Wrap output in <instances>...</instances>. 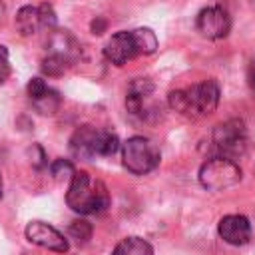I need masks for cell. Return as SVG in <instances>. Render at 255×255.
I'll return each instance as SVG.
<instances>
[{
    "label": "cell",
    "mask_w": 255,
    "mask_h": 255,
    "mask_svg": "<svg viewBox=\"0 0 255 255\" xmlns=\"http://www.w3.org/2000/svg\"><path fill=\"white\" fill-rule=\"evenodd\" d=\"M66 203L72 211L80 215H94L108 209L110 193L108 187L100 179H92L88 171H76L70 179Z\"/></svg>",
    "instance_id": "6da1fadb"
},
{
    "label": "cell",
    "mask_w": 255,
    "mask_h": 255,
    "mask_svg": "<svg viewBox=\"0 0 255 255\" xmlns=\"http://www.w3.org/2000/svg\"><path fill=\"white\" fill-rule=\"evenodd\" d=\"M124 167L135 175H145L159 163V147L143 135H133L122 145Z\"/></svg>",
    "instance_id": "7a4b0ae2"
},
{
    "label": "cell",
    "mask_w": 255,
    "mask_h": 255,
    "mask_svg": "<svg viewBox=\"0 0 255 255\" xmlns=\"http://www.w3.org/2000/svg\"><path fill=\"white\" fill-rule=\"evenodd\" d=\"M241 181V167L225 155L207 159L199 167V183L209 191H223Z\"/></svg>",
    "instance_id": "3957f363"
},
{
    "label": "cell",
    "mask_w": 255,
    "mask_h": 255,
    "mask_svg": "<svg viewBox=\"0 0 255 255\" xmlns=\"http://www.w3.org/2000/svg\"><path fill=\"white\" fill-rule=\"evenodd\" d=\"M213 143L225 157H237L247 147V129L243 120H227L213 129Z\"/></svg>",
    "instance_id": "277c9868"
},
{
    "label": "cell",
    "mask_w": 255,
    "mask_h": 255,
    "mask_svg": "<svg viewBox=\"0 0 255 255\" xmlns=\"http://www.w3.org/2000/svg\"><path fill=\"white\" fill-rule=\"evenodd\" d=\"M26 239L42 249L54 251V253H66L68 251V239L52 225L44 223V221H30L24 229Z\"/></svg>",
    "instance_id": "5b68a950"
},
{
    "label": "cell",
    "mask_w": 255,
    "mask_h": 255,
    "mask_svg": "<svg viewBox=\"0 0 255 255\" xmlns=\"http://www.w3.org/2000/svg\"><path fill=\"white\" fill-rule=\"evenodd\" d=\"M195 26H197L201 36H205L209 40H219V38H225L229 34L231 20L221 6H209L197 14Z\"/></svg>",
    "instance_id": "8992f818"
},
{
    "label": "cell",
    "mask_w": 255,
    "mask_h": 255,
    "mask_svg": "<svg viewBox=\"0 0 255 255\" xmlns=\"http://www.w3.org/2000/svg\"><path fill=\"white\" fill-rule=\"evenodd\" d=\"M191 106V116H205L215 112L219 104V86L215 80H205L185 90Z\"/></svg>",
    "instance_id": "52a82bcc"
},
{
    "label": "cell",
    "mask_w": 255,
    "mask_h": 255,
    "mask_svg": "<svg viewBox=\"0 0 255 255\" xmlns=\"http://www.w3.org/2000/svg\"><path fill=\"white\" fill-rule=\"evenodd\" d=\"M219 237L229 245H245L251 239V223L245 215H225L217 225Z\"/></svg>",
    "instance_id": "ba28073f"
},
{
    "label": "cell",
    "mask_w": 255,
    "mask_h": 255,
    "mask_svg": "<svg viewBox=\"0 0 255 255\" xmlns=\"http://www.w3.org/2000/svg\"><path fill=\"white\" fill-rule=\"evenodd\" d=\"M104 56L112 64H116V66H124L133 56H137V50H135L131 32H118V34H114L108 40V44L104 46Z\"/></svg>",
    "instance_id": "9c48e42d"
},
{
    "label": "cell",
    "mask_w": 255,
    "mask_h": 255,
    "mask_svg": "<svg viewBox=\"0 0 255 255\" xmlns=\"http://www.w3.org/2000/svg\"><path fill=\"white\" fill-rule=\"evenodd\" d=\"M98 129L92 126H82L74 131L72 139H70V149L76 157L82 159H92L94 157V137H96Z\"/></svg>",
    "instance_id": "30bf717a"
},
{
    "label": "cell",
    "mask_w": 255,
    "mask_h": 255,
    "mask_svg": "<svg viewBox=\"0 0 255 255\" xmlns=\"http://www.w3.org/2000/svg\"><path fill=\"white\" fill-rule=\"evenodd\" d=\"M50 52H52V54H60V56H64V58L70 62V60H74L76 54H78V44H76V40L72 38L70 32H66V30H56V32L50 36Z\"/></svg>",
    "instance_id": "8fae6325"
},
{
    "label": "cell",
    "mask_w": 255,
    "mask_h": 255,
    "mask_svg": "<svg viewBox=\"0 0 255 255\" xmlns=\"http://www.w3.org/2000/svg\"><path fill=\"white\" fill-rule=\"evenodd\" d=\"M112 255H153V247L143 237H126L122 239Z\"/></svg>",
    "instance_id": "7c38bea8"
},
{
    "label": "cell",
    "mask_w": 255,
    "mask_h": 255,
    "mask_svg": "<svg viewBox=\"0 0 255 255\" xmlns=\"http://www.w3.org/2000/svg\"><path fill=\"white\" fill-rule=\"evenodd\" d=\"M40 26H42V24H40L38 8H34V6H22V8L16 12V28H18L24 36L36 34Z\"/></svg>",
    "instance_id": "4fadbf2b"
},
{
    "label": "cell",
    "mask_w": 255,
    "mask_h": 255,
    "mask_svg": "<svg viewBox=\"0 0 255 255\" xmlns=\"http://www.w3.org/2000/svg\"><path fill=\"white\" fill-rule=\"evenodd\" d=\"M131 38L137 54H153L157 50V36L151 28H135L131 30Z\"/></svg>",
    "instance_id": "5bb4252c"
},
{
    "label": "cell",
    "mask_w": 255,
    "mask_h": 255,
    "mask_svg": "<svg viewBox=\"0 0 255 255\" xmlns=\"http://www.w3.org/2000/svg\"><path fill=\"white\" fill-rule=\"evenodd\" d=\"M120 149V139L112 131H100L94 137V155H114Z\"/></svg>",
    "instance_id": "9a60e30c"
},
{
    "label": "cell",
    "mask_w": 255,
    "mask_h": 255,
    "mask_svg": "<svg viewBox=\"0 0 255 255\" xmlns=\"http://www.w3.org/2000/svg\"><path fill=\"white\" fill-rule=\"evenodd\" d=\"M92 233H94L92 223L86 221V219H76V221H72L70 227H68L70 239H74L78 245H86V243L92 239Z\"/></svg>",
    "instance_id": "2e32d148"
},
{
    "label": "cell",
    "mask_w": 255,
    "mask_h": 255,
    "mask_svg": "<svg viewBox=\"0 0 255 255\" xmlns=\"http://www.w3.org/2000/svg\"><path fill=\"white\" fill-rule=\"evenodd\" d=\"M32 104L36 106V110H38L40 114H54V112L60 108V96H58L56 90L48 88L40 98L32 100Z\"/></svg>",
    "instance_id": "e0dca14e"
},
{
    "label": "cell",
    "mask_w": 255,
    "mask_h": 255,
    "mask_svg": "<svg viewBox=\"0 0 255 255\" xmlns=\"http://www.w3.org/2000/svg\"><path fill=\"white\" fill-rule=\"evenodd\" d=\"M66 68H68V60L64 56H60V54H52L50 52L42 62V70L48 76H60V74H64Z\"/></svg>",
    "instance_id": "ac0fdd59"
},
{
    "label": "cell",
    "mask_w": 255,
    "mask_h": 255,
    "mask_svg": "<svg viewBox=\"0 0 255 255\" xmlns=\"http://www.w3.org/2000/svg\"><path fill=\"white\" fill-rule=\"evenodd\" d=\"M50 173L54 175V179L62 181V179H72L74 173H76V169H74V165H72L68 159H62V157H60V159H54V161H52Z\"/></svg>",
    "instance_id": "d6986e66"
},
{
    "label": "cell",
    "mask_w": 255,
    "mask_h": 255,
    "mask_svg": "<svg viewBox=\"0 0 255 255\" xmlns=\"http://www.w3.org/2000/svg\"><path fill=\"white\" fill-rule=\"evenodd\" d=\"M169 106H171V110H175L179 114L191 116V106H189V98H187V92L185 90L171 92L169 94Z\"/></svg>",
    "instance_id": "ffe728a7"
},
{
    "label": "cell",
    "mask_w": 255,
    "mask_h": 255,
    "mask_svg": "<svg viewBox=\"0 0 255 255\" xmlns=\"http://www.w3.org/2000/svg\"><path fill=\"white\" fill-rule=\"evenodd\" d=\"M38 14H40V24H42V26H46V28H56L58 18H56V12H54V6H52V4H48V2L40 4V6H38Z\"/></svg>",
    "instance_id": "44dd1931"
},
{
    "label": "cell",
    "mask_w": 255,
    "mask_h": 255,
    "mask_svg": "<svg viewBox=\"0 0 255 255\" xmlns=\"http://www.w3.org/2000/svg\"><path fill=\"white\" fill-rule=\"evenodd\" d=\"M26 90H28L30 100H36V98H40V96H42V94L48 90V84H46L42 78H32V80L28 82Z\"/></svg>",
    "instance_id": "7402d4cb"
},
{
    "label": "cell",
    "mask_w": 255,
    "mask_h": 255,
    "mask_svg": "<svg viewBox=\"0 0 255 255\" xmlns=\"http://www.w3.org/2000/svg\"><path fill=\"white\" fill-rule=\"evenodd\" d=\"M10 74V66H8V50L6 46H0V84L8 78Z\"/></svg>",
    "instance_id": "603a6c76"
},
{
    "label": "cell",
    "mask_w": 255,
    "mask_h": 255,
    "mask_svg": "<svg viewBox=\"0 0 255 255\" xmlns=\"http://www.w3.org/2000/svg\"><path fill=\"white\" fill-rule=\"evenodd\" d=\"M247 82H249V88L255 92V56L251 58V62L247 66Z\"/></svg>",
    "instance_id": "cb8c5ba5"
},
{
    "label": "cell",
    "mask_w": 255,
    "mask_h": 255,
    "mask_svg": "<svg viewBox=\"0 0 255 255\" xmlns=\"http://www.w3.org/2000/svg\"><path fill=\"white\" fill-rule=\"evenodd\" d=\"M106 30V20L104 18H96L92 22V34H102Z\"/></svg>",
    "instance_id": "d4e9b609"
},
{
    "label": "cell",
    "mask_w": 255,
    "mask_h": 255,
    "mask_svg": "<svg viewBox=\"0 0 255 255\" xmlns=\"http://www.w3.org/2000/svg\"><path fill=\"white\" fill-rule=\"evenodd\" d=\"M4 12H6V8H4V4L0 2V22H2V18H4Z\"/></svg>",
    "instance_id": "484cf974"
},
{
    "label": "cell",
    "mask_w": 255,
    "mask_h": 255,
    "mask_svg": "<svg viewBox=\"0 0 255 255\" xmlns=\"http://www.w3.org/2000/svg\"><path fill=\"white\" fill-rule=\"evenodd\" d=\"M2 191H4V183H2V175H0V199H2Z\"/></svg>",
    "instance_id": "4316f807"
}]
</instances>
